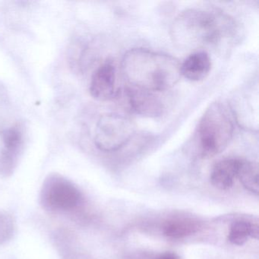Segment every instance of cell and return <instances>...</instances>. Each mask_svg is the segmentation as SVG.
<instances>
[{
  "label": "cell",
  "mask_w": 259,
  "mask_h": 259,
  "mask_svg": "<svg viewBox=\"0 0 259 259\" xmlns=\"http://www.w3.org/2000/svg\"><path fill=\"white\" fill-rule=\"evenodd\" d=\"M238 31L236 22L224 13L190 9L176 18L170 34L177 48L197 52L230 45L237 38Z\"/></svg>",
  "instance_id": "obj_1"
},
{
  "label": "cell",
  "mask_w": 259,
  "mask_h": 259,
  "mask_svg": "<svg viewBox=\"0 0 259 259\" xmlns=\"http://www.w3.org/2000/svg\"><path fill=\"white\" fill-rule=\"evenodd\" d=\"M180 65L169 54L135 48L124 55L122 71L130 86L154 93L168 90L178 83L182 76Z\"/></svg>",
  "instance_id": "obj_2"
},
{
  "label": "cell",
  "mask_w": 259,
  "mask_h": 259,
  "mask_svg": "<svg viewBox=\"0 0 259 259\" xmlns=\"http://www.w3.org/2000/svg\"><path fill=\"white\" fill-rule=\"evenodd\" d=\"M233 133L234 122L228 108L220 102L209 106L198 128V139L203 157H214L224 151Z\"/></svg>",
  "instance_id": "obj_3"
},
{
  "label": "cell",
  "mask_w": 259,
  "mask_h": 259,
  "mask_svg": "<svg viewBox=\"0 0 259 259\" xmlns=\"http://www.w3.org/2000/svg\"><path fill=\"white\" fill-rule=\"evenodd\" d=\"M136 133V125L128 116L119 113H107L101 116L95 132L97 148L105 152L120 149Z\"/></svg>",
  "instance_id": "obj_4"
},
{
  "label": "cell",
  "mask_w": 259,
  "mask_h": 259,
  "mask_svg": "<svg viewBox=\"0 0 259 259\" xmlns=\"http://www.w3.org/2000/svg\"><path fill=\"white\" fill-rule=\"evenodd\" d=\"M40 199L47 210L67 212L78 207L82 198L80 191L70 181L54 177L44 184Z\"/></svg>",
  "instance_id": "obj_5"
},
{
  "label": "cell",
  "mask_w": 259,
  "mask_h": 259,
  "mask_svg": "<svg viewBox=\"0 0 259 259\" xmlns=\"http://www.w3.org/2000/svg\"><path fill=\"white\" fill-rule=\"evenodd\" d=\"M125 100L130 110L144 117L156 118L163 114V103L154 92L137 88H127Z\"/></svg>",
  "instance_id": "obj_6"
},
{
  "label": "cell",
  "mask_w": 259,
  "mask_h": 259,
  "mask_svg": "<svg viewBox=\"0 0 259 259\" xmlns=\"http://www.w3.org/2000/svg\"><path fill=\"white\" fill-rule=\"evenodd\" d=\"M91 95L100 101H108L117 97L116 67L106 62L94 72L90 83Z\"/></svg>",
  "instance_id": "obj_7"
},
{
  "label": "cell",
  "mask_w": 259,
  "mask_h": 259,
  "mask_svg": "<svg viewBox=\"0 0 259 259\" xmlns=\"http://www.w3.org/2000/svg\"><path fill=\"white\" fill-rule=\"evenodd\" d=\"M211 60L206 51L193 52L180 65L181 75L189 81H200L210 73Z\"/></svg>",
  "instance_id": "obj_8"
},
{
  "label": "cell",
  "mask_w": 259,
  "mask_h": 259,
  "mask_svg": "<svg viewBox=\"0 0 259 259\" xmlns=\"http://www.w3.org/2000/svg\"><path fill=\"white\" fill-rule=\"evenodd\" d=\"M239 159L230 158L218 162L210 175V182L213 187L219 190H228L237 178Z\"/></svg>",
  "instance_id": "obj_9"
},
{
  "label": "cell",
  "mask_w": 259,
  "mask_h": 259,
  "mask_svg": "<svg viewBox=\"0 0 259 259\" xmlns=\"http://www.w3.org/2000/svg\"><path fill=\"white\" fill-rule=\"evenodd\" d=\"M237 178L246 190L258 195V166L257 163L239 159Z\"/></svg>",
  "instance_id": "obj_10"
},
{
  "label": "cell",
  "mask_w": 259,
  "mask_h": 259,
  "mask_svg": "<svg viewBox=\"0 0 259 259\" xmlns=\"http://www.w3.org/2000/svg\"><path fill=\"white\" fill-rule=\"evenodd\" d=\"M259 228L257 223L245 221H235L232 224L229 232L228 240L232 244L242 245L250 237L258 239Z\"/></svg>",
  "instance_id": "obj_11"
},
{
  "label": "cell",
  "mask_w": 259,
  "mask_h": 259,
  "mask_svg": "<svg viewBox=\"0 0 259 259\" xmlns=\"http://www.w3.org/2000/svg\"><path fill=\"white\" fill-rule=\"evenodd\" d=\"M199 230V224L189 219H174L166 221L163 227L164 235L174 239H180L194 234Z\"/></svg>",
  "instance_id": "obj_12"
},
{
  "label": "cell",
  "mask_w": 259,
  "mask_h": 259,
  "mask_svg": "<svg viewBox=\"0 0 259 259\" xmlns=\"http://www.w3.org/2000/svg\"><path fill=\"white\" fill-rule=\"evenodd\" d=\"M13 231V220L8 215L0 213V243L7 241Z\"/></svg>",
  "instance_id": "obj_13"
},
{
  "label": "cell",
  "mask_w": 259,
  "mask_h": 259,
  "mask_svg": "<svg viewBox=\"0 0 259 259\" xmlns=\"http://www.w3.org/2000/svg\"><path fill=\"white\" fill-rule=\"evenodd\" d=\"M20 133L16 130H10L6 133L5 141L6 147L9 149H14L20 142Z\"/></svg>",
  "instance_id": "obj_14"
},
{
  "label": "cell",
  "mask_w": 259,
  "mask_h": 259,
  "mask_svg": "<svg viewBox=\"0 0 259 259\" xmlns=\"http://www.w3.org/2000/svg\"><path fill=\"white\" fill-rule=\"evenodd\" d=\"M155 259H181L180 258V256L178 254H176L174 252H170V251H168V252H164L163 254H160V255L157 256V257H155Z\"/></svg>",
  "instance_id": "obj_15"
}]
</instances>
